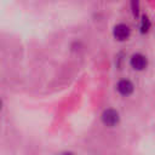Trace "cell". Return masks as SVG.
<instances>
[{
	"label": "cell",
	"instance_id": "5b68a950",
	"mask_svg": "<svg viewBox=\"0 0 155 155\" xmlns=\"http://www.w3.org/2000/svg\"><path fill=\"white\" fill-rule=\"evenodd\" d=\"M150 28V21L147 16H143L142 17V24H140V31L142 33H147Z\"/></svg>",
	"mask_w": 155,
	"mask_h": 155
},
{
	"label": "cell",
	"instance_id": "8992f818",
	"mask_svg": "<svg viewBox=\"0 0 155 155\" xmlns=\"http://www.w3.org/2000/svg\"><path fill=\"white\" fill-rule=\"evenodd\" d=\"M61 155H74L71 151H64V153H62Z\"/></svg>",
	"mask_w": 155,
	"mask_h": 155
},
{
	"label": "cell",
	"instance_id": "3957f363",
	"mask_svg": "<svg viewBox=\"0 0 155 155\" xmlns=\"http://www.w3.org/2000/svg\"><path fill=\"white\" fill-rule=\"evenodd\" d=\"M147 64H148V61H147L145 56H143L142 53H134L130 58V65L134 70H143V69H145Z\"/></svg>",
	"mask_w": 155,
	"mask_h": 155
},
{
	"label": "cell",
	"instance_id": "7a4b0ae2",
	"mask_svg": "<svg viewBox=\"0 0 155 155\" xmlns=\"http://www.w3.org/2000/svg\"><path fill=\"white\" fill-rule=\"evenodd\" d=\"M130 34H131V29L127 24L125 23H119L114 27V30H113V35L116 40L119 41H125L130 38Z\"/></svg>",
	"mask_w": 155,
	"mask_h": 155
},
{
	"label": "cell",
	"instance_id": "277c9868",
	"mask_svg": "<svg viewBox=\"0 0 155 155\" xmlns=\"http://www.w3.org/2000/svg\"><path fill=\"white\" fill-rule=\"evenodd\" d=\"M116 90L121 96L127 97V96L132 94V92L134 90V86L128 79H122L116 84Z\"/></svg>",
	"mask_w": 155,
	"mask_h": 155
},
{
	"label": "cell",
	"instance_id": "6da1fadb",
	"mask_svg": "<svg viewBox=\"0 0 155 155\" xmlns=\"http://www.w3.org/2000/svg\"><path fill=\"white\" fill-rule=\"evenodd\" d=\"M101 119H102V122H103L105 126H108V127H114V126H116V125L119 124V121H120V115H119V113H117L115 109L109 108V109H105V110L102 113Z\"/></svg>",
	"mask_w": 155,
	"mask_h": 155
},
{
	"label": "cell",
	"instance_id": "52a82bcc",
	"mask_svg": "<svg viewBox=\"0 0 155 155\" xmlns=\"http://www.w3.org/2000/svg\"><path fill=\"white\" fill-rule=\"evenodd\" d=\"M1 107H2V102H1V99H0V109H1Z\"/></svg>",
	"mask_w": 155,
	"mask_h": 155
}]
</instances>
